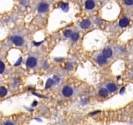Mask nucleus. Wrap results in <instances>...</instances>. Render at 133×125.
Returning <instances> with one entry per match:
<instances>
[{
  "mask_svg": "<svg viewBox=\"0 0 133 125\" xmlns=\"http://www.w3.org/2000/svg\"><path fill=\"white\" fill-rule=\"evenodd\" d=\"M107 89H108V90L110 92H114L116 90L117 87L114 84H109L108 85H107Z\"/></svg>",
  "mask_w": 133,
  "mask_h": 125,
  "instance_id": "obj_10",
  "label": "nucleus"
},
{
  "mask_svg": "<svg viewBox=\"0 0 133 125\" xmlns=\"http://www.w3.org/2000/svg\"><path fill=\"white\" fill-rule=\"evenodd\" d=\"M21 62H22V58H19V59L18 60V62L16 63V64H15V65H16V66H17V65H19V64H20V63H21Z\"/></svg>",
  "mask_w": 133,
  "mask_h": 125,
  "instance_id": "obj_20",
  "label": "nucleus"
},
{
  "mask_svg": "<svg viewBox=\"0 0 133 125\" xmlns=\"http://www.w3.org/2000/svg\"><path fill=\"white\" fill-rule=\"evenodd\" d=\"M53 79L49 78L47 81V83H46V88H50L51 86L53 85Z\"/></svg>",
  "mask_w": 133,
  "mask_h": 125,
  "instance_id": "obj_14",
  "label": "nucleus"
},
{
  "mask_svg": "<svg viewBox=\"0 0 133 125\" xmlns=\"http://www.w3.org/2000/svg\"><path fill=\"white\" fill-rule=\"evenodd\" d=\"M7 94V90L4 87H0V97H3Z\"/></svg>",
  "mask_w": 133,
  "mask_h": 125,
  "instance_id": "obj_12",
  "label": "nucleus"
},
{
  "mask_svg": "<svg viewBox=\"0 0 133 125\" xmlns=\"http://www.w3.org/2000/svg\"><path fill=\"white\" fill-rule=\"evenodd\" d=\"M85 6H86V9L91 10V9H93L94 8L95 3H94L93 1H86V3H85Z\"/></svg>",
  "mask_w": 133,
  "mask_h": 125,
  "instance_id": "obj_8",
  "label": "nucleus"
},
{
  "mask_svg": "<svg viewBox=\"0 0 133 125\" xmlns=\"http://www.w3.org/2000/svg\"><path fill=\"white\" fill-rule=\"evenodd\" d=\"M4 70V64H3L2 62L0 61V73H3Z\"/></svg>",
  "mask_w": 133,
  "mask_h": 125,
  "instance_id": "obj_15",
  "label": "nucleus"
},
{
  "mask_svg": "<svg viewBox=\"0 0 133 125\" xmlns=\"http://www.w3.org/2000/svg\"><path fill=\"white\" fill-rule=\"evenodd\" d=\"M61 8H62L63 11H67V10H68V4H62V6H61Z\"/></svg>",
  "mask_w": 133,
  "mask_h": 125,
  "instance_id": "obj_17",
  "label": "nucleus"
},
{
  "mask_svg": "<svg viewBox=\"0 0 133 125\" xmlns=\"http://www.w3.org/2000/svg\"><path fill=\"white\" fill-rule=\"evenodd\" d=\"M99 95L101 96L105 97V96H107V95H108V90H107L105 89V88H102L99 90Z\"/></svg>",
  "mask_w": 133,
  "mask_h": 125,
  "instance_id": "obj_11",
  "label": "nucleus"
},
{
  "mask_svg": "<svg viewBox=\"0 0 133 125\" xmlns=\"http://www.w3.org/2000/svg\"><path fill=\"white\" fill-rule=\"evenodd\" d=\"M125 4H126L127 5H132L133 4V0H125Z\"/></svg>",
  "mask_w": 133,
  "mask_h": 125,
  "instance_id": "obj_18",
  "label": "nucleus"
},
{
  "mask_svg": "<svg viewBox=\"0 0 133 125\" xmlns=\"http://www.w3.org/2000/svg\"><path fill=\"white\" fill-rule=\"evenodd\" d=\"M129 24V19L127 18H123L121 19V21L119 22V24L121 27H126Z\"/></svg>",
  "mask_w": 133,
  "mask_h": 125,
  "instance_id": "obj_6",
  "label": "nucleus"
},
{
  "mask_svg": "<svg viewBox=\"0 0 133 125\" xmlns=\"http://www.w3.org/2000/svg\"><path fill=\"white\" fill-rule=\"evenodd\" d=\"M53 82H55V83H57V82H59V78L57 77V76H54L53 78Z\"/></svg>",
  "mask_w": 133,
  "mask_h": 125,
  "instance_id": "obj_19",
  "label": "nucleus"
},
{
  "mask_svg": "<svg viewBox=\"0 0 133 125\" xmlns=\"http://www.w3.org/2000/svg\"><path fill=\"white\" fill-rule=\"evenodd\" d=\"M90 25V20H87V19L84 20V21L81 22V27L84 29L89 27Z\"/></svg>",
  "mask_w": 133,
  "mask_h": 125,
  "instance_id": "obj_7",
  "label": "nucleus"
},
{
  "mask_svg": "<svg viewBox=\"0 0 133 125\" xmlns=\"http://www.w3.org/2000/svg\"><path fill=\"white\" fill-rule=\"evenodd\" d=\"M64 34L65 37H66V38H70V37L72 36L73 33H72V31H70V30H66V31H64Z\"/></svg>",
  "mask_w": 133,
  "mask_h": 125,
  "instance_id": "obj_13",
  "label": "nucleus"
},
{
  "mask_svg": "<svg viewBox=\"0 0 133 125\" xmlns=\"http://www.w3.org/2000/svg\"><path fill=\"white\" fill-rule=\"evenodd\" d=\"M71 38H72L73 41H75V40H77L78 38V33H74V34L72 35Z\"/></svg>",
  "mask_w": 133,
  "mask_h": 125,
  "instance_id": "obj_16",
  "label": "nucleus"
},
{
  "mask_svg": "<svg viewBox=\"0 0 133 125\" xmlns=\"http://www.w3.org/2000/svg\"><path fill=\"white\" fill-rule=\"evenodd\" d=\"M124 88L122 87L121 88V94H122V93H124Z\"/></svg>",
  "mask_w": 133,
  "mask_h": 125,
  "instance_id": "obj_23",
  "label": "nucleus"
},
{
  "mask_svg": "<svg viewBox=\"0 0 133 125\" xmlns=\"http://www.w3.org/2000/svg\"><path fill=\"white\" fill-rule=\"evenodd\" d=\"M97 61L98 62L99 64H104L105 63H106V59L105 57H104L103 56H99L97 58Z\"/></svg>",
  "mask_w": 133,
  "mask_h": 125,
  "instance_id": "obj_9",
  "label": "nucleus"
},
{
  "mask_svg": "<svg viewBox=\"0 0 133 125\" xmlns=\"http://www.w3.org/2000/svg\"><path fill=\"white\" fill-rule=\"evenodd\" d=\"M62 93L64 96L66 97H69V96H71L73 94V90L71 87H65L63 88L62 90Z\"/></svg>",
  "mask_w": 133,
  "mask_h": 125,
  "instance_id": "obj_1",
  "label": "nucleus"
},
{
  "mask_svg": "<svg viewBox=\"0 0 133 125\" xmlns=\"http://www.w3.org/2000/svg\"><path fill=\"white\" fill-rule=\"evenodd\" d=\"M4 125H14V124L11 121H7V122H5L4 124Z\"/></svg>",
  "mask_w": 133,
  "mask_h": 125,
  "instance_id": "obj_21",
  "label": "nucleus"
},
{
  "mask_svg": "<svg viewBox=\"0 0 133 125\" xmlns=\"http://www.w3.org/2000/svg\"><path fill=\"white\" fill-rule=\"evenodd\" d=\"M112 54V50H111V49H110V48H106V49L104 50V51H103V56L105 57L106 59V58H110V57H111Z\"/></svg>",
  "mask_w": 133,
  "mask_h": 125,
  "instance_id": "obj_5",
  "label": "nucleus"
},
{
  "mask_svg": "<svg viewBox=\"0 0 133 125\" xmlns=\"http://www.w3.org/2000/svg\"><path fill=\"white\" fill-rule=\"evenodd\" d=\"M42 43V42H33V44H35V45H39V44H41Z\"/></svg>",
  "mask_w": 133,
  "mask_h": 125,
  "instance_id": "obj_22",
  "label": "nucleus"
},
{
  "mask_svg": "<svg viewBox=\"0 0 133 125\" xmlns=\"http://www.w3.org/2000/svg\"><path fill=\"white\" fill-rule=\"evenodd\" d=\"M13 42L16 44V45L20 46L23 44L24 40L22 39V37H20V36H14L13 38Z\"/></svg>",
  "mask_w": 133,
  "mask_h": 125,
  "instance_id": "obj_3",
  "label": "nucleus"
},
{
  "mask_svg": "<svg viewBox=\"0 0 133 125\" xmlns=\"http://www.w3.org/2000/svg\"><path fill=\"white\" fill-rule=\"evenodd\" d=\"M39 11L41 12V13H44L46 11H47L48 9V4L47 3H41L39 5Z\"/></svg>",
  "mask_w": 133,
  "mask_h": 125,
  "instance_id": "obj_4",
  "label": "nucleus"
},
{
  "mask_svg": "<svg viewBox=\"0 0 133 125\" xmlns=\"http://www.w3.org/2000/svg\"><path fill=\"white\" fill-rule=\"evenodd\" d=\"M36 64V59L33 57H30L28 58L27 61V65L29 67H33Z\"/></svg>",
  "mask_w": 133,
  "mask_h": 125,
  "instance_id": "obj_2",
  "label": "nucleus"
}]
</instances>
